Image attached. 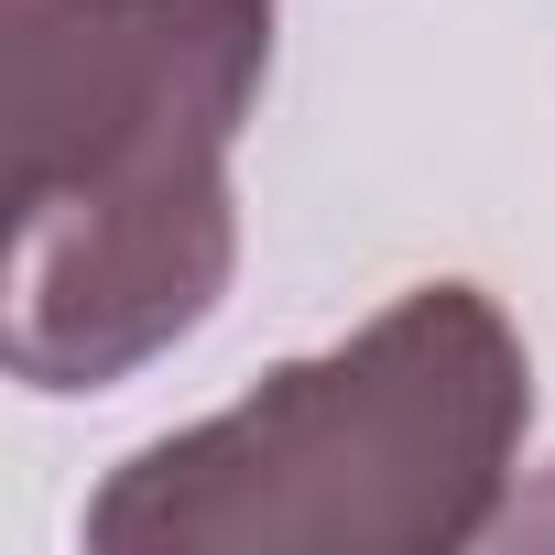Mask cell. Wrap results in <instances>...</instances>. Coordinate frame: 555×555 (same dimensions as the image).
<instances>
[{
	"mask_svg": "<svg viewBox=\"0 0 555 555\" xmlns=\"http://www.w3.org/2000/svg\"><path fill=\"white\" fill-rule=\"evenodd\" d=\"M272 0H12V317L23 392H109L196 338L240 272L229 142Z\"/></svg>",
	"mask_w": 555,
	"mask_h": 555,
	"instance_id": "1",
	"label": "cell"
},
{
	"mask_svg": "<svg viewBox=\"0 0 555 555\" xmlns=\"http://www.w3.org/2000/svg\"><path fill=\"white\" fill-rule=\"evenodd\" d=\"M501 533H544V544H555V479H544L533 501H512V512H501Z\"/></svg>",
	"mask_w": 555,
	"mask_h": 555,
	"instance_id": "3",
	"label": "cell"
},
{
	"mask_svg": "<svg viewBox=\"0 0 555 555\" xmlns=\"http://www.w3.org/2000/svg\"><path fill=\"white\" fill-rule=\"evenodd\" d=\"M533 360L501 295L414 284L229 414L153 436L88 501L99 555H457L501 533Z\"/></svg>",
	"mask_w": 555,
	"mask_h": 555,
	"instance_id": "2",
	"label": "cell"
}]
</instances>
